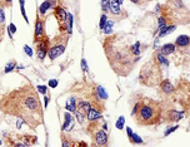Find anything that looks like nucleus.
<instances>
[{
	"label": "nucleus",
	"mask_w": 190,
	"mask_h": 147,
	"mask_svg": "<svg viewBox=\"0 0 190 147\" xmlns=\"http://www.w3.org/2000/svg\"><path fill=\"white\" fill-rule=\"evenodd\" d=\"M11 97L15 101L16 108H13L9 113L20 116L21 120L28 122L29 125L31 123L33 120L41 122L38 118H35V116H34V115L41 116V112H40V103L38 101L36 93L31 89V87H28L25 89H20L18 92H15L11 94Z\"/></svg>",
	"instance_id": "f257e3e1"
},
{
	"label": "nucleus",
	"mask_w": 190,
	"mask_h": 147,
	"mask_svg": "<svg viewBox=\"0 0 190 147\" xmlns=\"http://www.w3.org/2000/svg\"><path fill=\"white\" fill-rule=\"evenodd\" d=\"M105 50H106L109 63L113 66V69L118 74L125 76L128 74L129 71H131V66L135 63V61L131 59L133 53L130 50V47L124 48L123 45H118V40L115 37V39H113L111 42L109 40L105 44Z\"/></svg>",
	"instance_id": "f03ea898"
},
{
	"label": "nucleus",
	"mask_w": 190,
	"mask_h": 147,
	"mask_svg": "<svg viewBox=\"0 0 190 147\" xmlns=\"http://www.w3.org/2000/svg\"><path fill=\"white\" fill-rule=\"evenodd\" d=\"M138 123L141 126H151L158 123L161 116V108L154 101H144L140 103V107L136 112Z\"/></svg>",
	"instance_id": "7ed1b4c3"
},
{
	"label": "nucleus",
	"mask_w": 190,
	"mask_h": 147,
	"mask_svg": "<svg viewBox=\"0 0 190 147\" xmlns=\"http://www.w3.org/2000/svg\"><path fill=\"white\" fill-rule=\"evenodd\" d=\"M64 50H65V44L56 43V44H54V45L49 47V49H48V57L51 61H54L55 58H58L59 55H61L64 53Z\"/></svg>",
	"instance_id": "20e7f679"
},
{
	"label": "nucleus",
	"mask_w": 190,
	"mask_h": 147,
	"mask_svg": "<svg viewBox=\"0 0 190 147\" xmlns=\"http://www.w3.org/2000/svg\"><path fill=\"white\" fill-rule=\"evenodd\" d=\"M108 135L104 130H98L94 135V140H95V145L98 146H105L108 143Z\"/></svg>",
	"instance_id": "39448f33"
},
{
	"label": "nucleus",
	"mask_w": 190,
	"mask_h": 147,
	"mask_svg": "<svg viewBox=\"0 0 190 147\" xmlns=\"http://www.w3.org/2000/svg\"><path fill=\"white\" fill-rule=\"evenodd\" d=\"M48 49H49V40L48 39L41 40V38H40V43L38 44V58L39 59H44L45 55L48 54Z\"/></svg>",
	"instance_id": "423d86ee"
},
{
	"label": "nucleus",
	"mask_w": 190,
	"mask_h": 147,
	"mask_svg": "<svg viewBox=\"0 0 190 147\" xmlns=\"http://www.w3.org/2000/svg\"><path fill=\"white\" fill-rule=\"evenodd\" d=\"M34 37L35 40H39L40 38L44 37V22L40 18L36 19V23H35V29H34Z\"/></svg>",
	"instance_id": "0eeeda50"
},
{
	"label": "nucleus",
	"mask_w": 190,
	"mask_h": 147,
	"mask_svg": "<svg viewBox=\"0 0 190 147\" xmlns=\"http://www.w3.org/2000/svg\"><path fill=\"white\" fill-rule=\"evenodd\" d=\"M64 123L61 126V130L63 131H69V130H71L73 127H74V117L71 116V113H69V112H66V113L64 115Z\"/></svg>",
	"instance_id": "6e6552de"
},
{
	"label": "nucleus",
	"mask_w": 190,
	"mask_h": 147,
	"mask_svg": "<svg viewBox=\"0 0 190 147\" xmlns=\"http://www.w3.org/2000/svg\"><path fill=\"white\" fill-rule=\"evenodd\" d=\"M86 118L90 121V122H96L101 118V113L96 110V108H90L89 111H86Z\"/></svg>",
	"instance_id": "1a4fd4ad"
},
{
	"label": "nucleus",
	"mask_w": 190,
	"mask_h": 147,
	"mask_svg": "<svg viewBox=\"0 0 190 147\" xmlns=\"http://www.w3.org/2000/svg\"><path fill=\"white\" fill-rule=\"evenodd\" d=\"M160 89H161V92L165 93V94H171L174 92V86L171 84V82L169 79H164L160 83Z\"/></svg>",
	"instance_id": "9d476101"
},
{
	"label": "nucleus",
	"mask_w": 190,
	"mask_h": 147,
	"mask_svg": "<svg viewBox=\"0 0 190 147\" xmlns=\"http://www.w3.org/2000/svg\"><path fill=\"white\" fill-rule=\"evenodd\" d=\"M108 10L110 13H113L114 15H119L121 13V8H120V4L116 0H109V9Z\"/></svg>",
	"instance_id": "9b49d317"
},
{
	"label": "nucleus",
	"mask_w": 190,
	"mask_h": 147,
	"mask_svg": "<svg viewBox=\"0 0 190 147\" xmlns=\"http://www.w3.org/2000/svg\"><path fill=\"white\" fill-rule=\"evenodd\" d=\"M54 14H55V17L58 18V20L59 22H61V23H65V20H66V12H65V9L61 8V6H55L54 9Z\"/></svg>",
	"instance_id": "f8f14e48"
},
{
	"label": "nucleus",
	"mask_w": 190,
	"mask_h": 147,
	"mask_svg": "<svg viewBox=\"0 0 190 147\" xmlns=\"http://www.w3.org/2000/svg\"><path fill=\"white\" fill-rule=\"evenodd\" d=\"M175 44L174 43H168V44H164V45L160 48V52L159 53H161V54L164 55H170V54H173V53L175 52Z\"/></svg>",
	"instance_id": "ddd939ff"
},
{
	"label": "nucleus",
	"mask_w": 190,
	"mask_h": 147,
	"mask_svg": "<svg viewBox=\"0 0 190 147\" xmlns=\"http://www.w3.org/2000/svg\"><path fill=\"white\" fill-rule=\"evenodd\" d=\"M184 117V112H179V111H175V110H170L168 111V118L170 121H180Z\"/></svg>",
	"instance_id": "4468645a"
},
{
	"label": "nucleus",
	"mask_w": 190,
	"mask_h": 147,
	"mask_svg": "<svg viewBox=\"0 0 190 147\" xmlns=\"http://www.w3.org/2000/svg\"><path fill=\"white\" fill-rule=\"evenodd\" d=\"M54 5H55V0H45L41 5L39 6V13L41 14V15H44V14L46 13L48 9H50V8L54 6Z\"/></svg>",
	"instance_id": "2eb2a0df"
},
{
	"label": "nucleus",
	"mask_w": 190,
	"mask_h": 147,
	"mask_svg": "<svg viewBox=\"0 0 190 147\" xmlns=\"http://www.w3.org/2000/svg\"><path fill=\"white\" fill-rule=\"evenodd\" d=\"M76 103H75V98L74 97H70L69 99L66 101V104H65V110H66L68 112H70V113H75L76 112Z\"/></svg>",
	"instance_id": "dca6fc26"
},
{
	"label": "nucleus",
	"mask_w": 190,
	"mask_h": 147,
	"mask_svg": "<svg viewBox=\"0 0 190 147\" xmlns=\"http://www.w3.org/2000/svg\"><path fill=\"white\" fill-rule=\"evenodd\" d=\"M190 44V38L188 35H179L175 42V45L178 47H188Z\"/></svg>",
	"instance_id": "f3484780"
},
{
	"label": "nucleus",
	"mask_w": 190,
	"mask_h": 147,
	"mask_svg": "<svg viewBox=\"0 0 190 147\" xmlns=\"http://www.w3.org/2000/svg\"><path fill=\"white\" fill-rule=\"evenodd\" d=\"M175 29H176V27L175 25H165L161 30H159V35H158V38L160 39L161 37H164V35H168V34H170V33H173Z\"/></svg>",
	"instance_id": "a211bd4d"
},
{
	"label": "nucleus",
	"mask_w": 190,
	"mask_h": 147,
	"mask_svg": "<svg viewBox=\"0 0 190 147\" xmlns=\"http://www.w3.org/2000/svg\"><path fill=\"white\" fill-rule=\"evenodd\" d=\"M64 24H66V32L68 34H70L71 35V33H73V15L71 14H66V20H65Z\"/></svg>",
	"instance_id": "6ab92c4d"
},
{
	"label": "nucleus",
	"mask_w": 190,
	"mask_h": 147,
	"mask_svg": "<svg viewBox=\"0 0 190 147\" xmlns=\"http://www.w3.org/2000/svg\"><path fill=\"white\" fill-rule=\"evenodd\" d=\"M76 107L81 110L83 112H86V111H89L90 108H91V103H90V102H86V101H80Z\"/></svg>",
	"instance_id": "aec40b11"
},
{
	"label": "nucleus",
	"mask_w": 190,
	"mask_h": 147,
	"mask_svg": "<svg viewBox=\"0 0 190 147\" xmlns=\"http://www.w3.org/2000/svg\"><path fill=\"white\" fill-rule=\"evenodd\" d=\"M140 47H141V44H140V42H136V43H134L133 45H130V50H131L133 55L138 57V55L140 54Z\"/></svg>",
	"instance_id": "412c9836"
},
{
	"label": "nucleus",
	"mask_w": 190,
	"mask_h": 147,
	"mask_svg": "<svg viewBox=\"0 0 190 147\" xmlns=\"http://www.w3.org/2000/svg\"><path fill=\"white\" fill-rule=\"evenodd\" d=\"M113 25H114V22L113 20H109V19H108L106 23H105V25H104V28H103V32L106 34V35H109V34L113 32V29H111Z\"/></svg>",
	"instance_id": "4be33fe9"
},
{
	"label": "nucleus",
	"mask_w": 190,
	"mask_h": 147,
	"mask_svg": "<svg viewBox=\"0 0 190 147\" xmlns=\"http://www.w3.org/2000/svg\"><path fill=\"white\" fill-rule=\"evenodd\" d=\"M96 96H98V98H101V99H106V98H108V93L105 92L104 87L98 86L96 87Z\"/></svg>",
	"instance_id": "5701e85b"
},
{
	"label": "nucleus",
	"mask_w": 190,
	"mask_h": 147,
	"mask_svg": "<svg viewBox=\"0 0 190 147\" xmlns=\"http://www.w3.org/2000/svg\"><path fill=\"white\" fill-rule=\"evenodd\" d=\"M156 59H158V62L160 63V64H164V66H169V61L165 58V55L164 54H161V53H158L156 54Z\"/></svg>",
	"instance_id": "b1692460"
},
{
	"label": "nucleus",
	"mask_w": 190,
	"mask_h": 147,
	"mask_svg": "<svg viewBox=\"0 0 190 147\" xmlns=\"http://www.w3.org/2000/svg\"><path fill=\"white\" fill-rule=\"evenodd\" d=\"M129 138H130V141H131L133 143H141V142H143L141 137H140L139 135H136V133H131L129 136Z\"/></svg>",
	"instance_id": "393cba45"
},
{
	"label": "nucleus",
	"mask_w": 190,
	"mask_h": 147,
	"mask_svg": "<svg viewBox=\"0 0 190 147\" xmlns=\"http://www.w3.org/2000/svg\"><path fill=\"white\" fill-rule=\"evenodd\" d=\"M124 123H125V118L124 116H120L119 120L116 121V123H115V127H116L118 130H123L124 128Z\"/></svg>",
	"instance_id": "a878e982"
},
{
	"label": "nucleus",
	"mask_w": 190,
	"mask_h": 147,
	"mask_svg": "<svg viewBox=\"0 0 190 147\" xmlns=\"http://www.w3.org/2000/svg\"><path fill=\"white\" fill-rule=\"evenodd\" d=\"M15 67H16V64H15V62H10V63H8V64H6V67H5L4 72H5V73H10L11 71H14V69H15Z\"/></svg>",
	"instance_id": "bb28decb"
},
{
	"label": "nucleus",
	"mask_w": 190,
	"mask_h": 147,
	"mask_svg": "<svg viewBox=\"0 0 190 147\" xmlns=\"http://www.w3.org/2000/svg\"><path fill=\"white\" fill-rule=\"evenodd\" d=\"M15 32H16V27H15L13 23H10V24H9V27H8V33H9L10 38H13V34H14Z\"/></svg>",
	"instance_id": "cd10ccee"
},
{
	"label": "nucleus",
	"mask_w": 190,
	"mask_h": 147,
	"mask_svg": "<svg viewBox=\"0 0 190 147\" xmlns=\"http://www.w3.org/2000/svg\"><path fill=\"white\" fill-rule=\"evenodd\" d=\"M106 20H108V17L105 15V14H103V15L100 17V23H99V28L101 29V30H103V28L105 25V23H106Z\"/></svg>",
	"instance_id": "c85d7f7f"
},
{
	"label": "nucleus",
	"mask_w": 190,
	"mask_h": 147,
	"mask_svg": "<svg viewBox=\"0 0 190 147\" xmlns=\"http://www.w3.org/2000/svg\"><path fill=\"white\" fill-rule=\"evenodd\" d=\"M165 25H166V23H165L164 18L160 17V18L158 19V30H161V29H163Z\"/></svg>",
	"instance_id": "c756f323"
},
{
	"label": "nucleus",
	"mask_w": 190,
	"mask_h": 147,
	"mask_svg": "<svg viewBox=\"0 0 190 147\" xmlns=\"http://www.w3.org/2000/svg\"><path fill=\"white\" fill-rule=\"evenodd\" d=\"M75 115H76V118H78L79 123H83L84 122V115L81 113V112H79L78 110H76V112H75Z\"/></svg>",
	"instance_id": "7c9ffc66"
},
{
	"label": "nucleus",
	"mask_w": 190,
	"mask_h": 147,
	"mask_svg": "<svg viewBox=\"0 0 190 147\" xmlns=\"http://www.w3.org/2000/svg\"><path fill=\"white\" fill-rule=\"evenodd\" d=\"M101 9H103V12H108V9H109V0H101Z\"/></svg>",
	"instance_id": "2f4dec72"
},
{
	"label": "nucleus",
	"mask_w": 190,
	"mask_h": 147,
	"mask_svg": "<svg viewBox=\"0 0 190 147\" xmlns=\"http://www.w3.org/2000/svg\"><path fill=\"white\" fill-rule=\"evenodd\" d=\"M24 52H25V54H26L28 57H31L33 55V49L30 48L29 45H24Z\"/></svg>",
	"instance_id": "473e14b6"
},
{
	"label": "nucleus",
	"mask_w": 190,
	"mask_h": 147,
	"mask_svg": "<svg viewBox=\"0 0 190 147\" xmlns=\"http://www.w3.org/2000/svg\"><path fill=\"white\" fill-rule=\"evenodd\" d=\"M178 128H179V127H178V126H174V127H170V128H169V130H166V131H165V133H164V135H165V136H169L170 133H171V132H174V131H176Z\"/></svg>",
	"instance_id": "72a5a7b5"
},
{
	"label": "nucleus",
	"mask_w": 190,
	"mask_h": 147,
	"mask_svg": "<svg viewBox=\"0 0 190 147\" xmlns=\"http://www.w3.org/2000/svg\"><path fill=\"white\" fill-rule=\"evenodd\" d=\"M5 22V14H4V10L1 8H0V25H3Z\"/></svg>",
	"instance_id": "f704fd0d"
},
{
	"label": "nucleus",
	"mask_w": 190,
	"mask_h": 147,
	"mask_svg": "<svg viewBox=\"0 0 190 147\" xmlns=\"http://www.w3.org/2000/svg\"><path fill=\"white\" fill-rule=\"evenodd\" d=\"M48 91V88L45 87V86H38V92L39 93H41V94H45Z\"/></svg>",
	"instance_id": "c9c22d12"
},
{
	"label": "nucleus",
	"mask_w": 190,
	"mask_h": 147,
	"mask_svg": "<svg viewBox=\"0 0 190 147\" xmlns=\"http://www.w3.org/2000/svg\"><path fill=\"white\" fill-rule=\"evenodd\" d=\"M49 87L50 88H56L58 87V81L56 79H50L49 81Z\"/></svg>",
	"instance_id": "e433bc0d"
},
{
	"label": "nucleus",
	"mask_w": 190,
	"mask_h": 147,
	"mask_svg": "<svg viewBox=\"0 0 190 147\" xmlns=\"http://www.w3.org/2000/svg\"><path fill=\"white\" fill-rule=\"evenodd\" d=\"M81 67H83L84 72H88V64H86V61L85 59H81Z\"/></svg>",
	"instance_id": "4c0bfd02"
},
{
	"label": "nucleus",
	"mask_w": 190,
	"mask_h": 147,
	"mask_svg": "<svg viewBox=\"0 0 190 147\" xmlns=\"http://www.w3.org/2000/svg\"><path fill=\"white\" fill-rule=\"evenodd\" d=\"M139 107H140V103H136V104L134 106V108H133V111H131V115H133V116L136 115V112H138V110H139Z\"/></svg>",
	"instance_id": "58836bf2"
},
{
	"label": "nucleus",
	"mask_w": 190,
	"mask_h": 147,
	"mask_svg": "<svg viewBox=\"0 0 190 147\" xmlns=\"http://www.w3.org/2000/svg\"><path fill=\"white\" fill-rule=\"evenodd\" d=\"M1 1L4 3V5H11V1H13V0H1Z\"/></svg>",
	"instance_id": "ea45409f"
},
{
	"label": "nucleus",
	"mask_w": 190,
	"mask_h": 147,
	"mask_svg": "<svg viewBox=\"0 0 190 147\" xmlns=\"http://www.w3.org/2000/svg\"><path fill=\"white\" fill-rule=\"evenodd\" d=\"M48 103H49V97H44V106L48 107Z\"/></svg>",
	"instance_id": "a19ab883"
},
{
	"label": "nucleus",
	"mask_w": 190,
	"mask_h": 147,
	"mask_svg": "<svg viewBox=\"0 0 190 147\" xmlns=\"http://www.w3.org/2000/svg\"><path fill=\"white\" fill-rule=\"evenodd\" d=\"M21 125H23V120H21V121H18L16 127H18V128H20V127H21Z\"/></svg>",
	"instance_id": "79ce46f5"
},
{
	"label": "nucleus",
	"mask_w": 190,
	"mask_h": 147,
	"mask_svg": "<svg viewBox=\"0 0 190 147\" xmlns=\"http://www.w3.org/2000/svg\"><path fill=\"white\" fill-rule=\"evenodd\" d=\"M131 3H134V4H140L141 3V0H130Z\"/></svg>",
	"instance_id": "37998d69"
},
{
	"label": "nucleus",
	"mask_w": 190,
	"mask_h": 147,
	"mask_svg": "<svg viewBox=\"0 0 190 147\" xmlns=\"http://www.w3.org/2000/svg\"><path fill=\"white\" fill-rule=\"evenodd\" d=\"M103 130H104V131H106V130H108V126H106V123H104V125H103Z\"/></svg>",
	"instance_id": "c03bdc74"
},
{
	"label": "nucleus",
	"mask_w": 190,
	"mask_h": 147,
	"mask_svg": "<svg viewBox=\"0 0 190 147\" xmlns=\"http://www.w3.org/2000/svg\"><path fill=\"white\" fill-rule=\"evenodd\" d=\"M116 1L120 4V5H121V4H123V1H124V0H116Z\"/></svg>",
	"instance_id": "a18cd8bd"
},
{
	"label": "nucleus",
	"mask_w": 190,
	"mask_h": 147,
	"mask_svg": "<svg viewBox=\"0 0 190 147\" xmlns=\"http://www.w3.org/2000/svg\"><path fill=\"white\" fill-rule=\"evenodd\" d=\"M0 40H1V30H0Z\"/></svg>",
	"instance_id": "49530a36"
},
{
	"label": "nucleus",
	"mask_w": 190,
	"mask_h": 147,
	"mask_svg": "<svg viewBox=\"0 0 190 147\" xmlns=\"http://www.w3.org/2000/svg\"><path fill=\"white\" fill-rule=\"evenodd\" d=\"M0 145H1V140H0Z\"/></svg>",
	"instance_id": "de8ad7c7"
},
{
	"label": "nucleus",
	"mask_w": 190,
	"mask_h": 147,
	"mask_svg": "<svg viewBox=\"0 0 190 147\" xmlns=\"http://www.w3.org/2000/svg\"><path fill=\"white\" fill-rule=\"evenodd\" d=\"M0 3H1V0H0Z\"/></svg>",
	"instance_id": "09e8293b"
}]
</instances>
